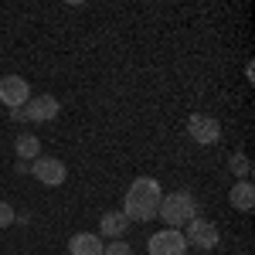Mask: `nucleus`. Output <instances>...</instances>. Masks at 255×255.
<instances>
[{
	"label": "nucleus",
	"instance_id": "nucleus-7",
	"mask_svg": "<svg viewBox=\"0 0 255 255\" xmlns=\"http://www.w3.org/2000/svg\"><path fill=\"white\" fill-rule=\"evenodd\" d=\"M31 99V85L20 75H0V106L7 109H24Z\"/></svg>",
	"mask_w": 255,
	"mask_h": 255
},
{
	"label": "nucleus",
	"instance_id": "nucleus-1",
	"mask_svg": "<svg viewBox=\"0 0 255 255\" xmlns=\"http://www.w3.org/2000/svg\"><path fill=\"white\" fill-rule=\"evenodd\" d=\"M160 184L153 177H136L126 191V201H123V215L129 221H153L160 208Z\"/></svg>",
	"mask_w": 255,
	"mask_h": 255
},
{
	"label": "nucleus",
	"instance_id": "nucleus-12",
	"mask_svg": "<svg viewBox=\"0 0 255 255\" xmlns=\"http://www.w3.org/2000/svg\"><path fill=\"white\" fill-rule=\"evenodd\" d=\"M14 150H17V160L31 163V160H38V157H41V139H38V136H31V133H24V136H17Z\"/></svg>",
	"mask_w": 255,
	"mask_h": 255
},
{
	"label": "nucleus",
	"instance_id": "nucleus-13",
	"mask_svg": "<svg viewBox=\"0 0 255 255\" xmlns=\"http://www.w3.org/2000/svg\"><path fill=\"white\" fill-rule=\"evenodd\" d=\"M228 167H232V174H238L242 180H249V177H252V160L245 157V153H232Z\"/></svg>",
	"mask_w": 255,
	"mask_h": 255
},
{
	"label": "nucleus",
	"instance_id": "nucleus-11",
	"mask_svg": "<svg viewBox=\"0 0 255 255\" xmlns=\"http://www.w3.org/2000/svg\"><path fill=\"white\" fill-rule=\"evenodd\" d=\"M228 201H232V208H235V211H252V208H255V187H252V180H238L235 187H232V194H228Z\"/></svg>",
	"mask_w": 255,
	"mask_h": 255
},
{
	"label": "nucleus",
	"instance_id": "nucleus-2",
	"mask_svg": "<svg viewBox=\"0 0 255 255\" xmlns=\"http://www.w3.org/2000/svg\"><path fill=\"white\" fill-rule=\"evenodd\" d=\"M157 218L167 221V228H187L191 221L197 218V201L187 191H174V194H163L160 197V208H157Z\"/></svg>",
	"mask_w": 255,
	"mask_h": 255
},
{
	"label": "nucleus",
	"instance_id": "nucleus-4",
	"mask_svg": "<svg viewBox=\"0 0 255 255\" xmlns=\"http://www.w3.org/2000/svg\"><path fill=\"white\" fill-rule=\"evenodd\" d=\"M184 238H187V245H194V249H201V252H211V249H218V242H221V232H218L215 221L194 218V221L187 225Z\"/></svg>",
	"mask_w": 255,
	"mask_h": 255
},
{
	"label": "nucleus",
	"instance_id": "nucleus-6",
	"mask_svg": "<svg viewBox=\"0 0 255 255\" xmlns=\"http://www.w3.org/2000/svg\"><path fill=\"white\" fill-rule=\"evenodd\" d=\"M187 133L201 146H215L218 139H221V123L215 116H208V113H194V116L187 119Z\"/></svg>",
	"mask_w": 255,
	"mask_h": 255
},
{
	"label": "nucleus",
	"instance_id": "nucleus-14",
	"mask_svg": "<svg viewBox=\"0 0 255 255\" xmlns=\"http://www.w3.org/2000/svg\"><path fill=\"white\" fill-rule=\"evenodd\" d=\"M14 221H17V211H14L7 201H0V228H10Z\"/></svg>",
	"mask_w": 255,
	"mask_h": 255
},
{
	"label": "nucleus",
	"instance_id": "nucleus-9",
	"mask_svg": "<svg viewBox=\"0 0 255 255\" xmlns=\"http://www.w3.org/2000/svg\"><path fill=\"white\" fill-rule=\"evenodd\" d=\"M126 228H129V218L123 215V211H106V215L99 218V235L102 238H123L126 235Z\"/></svg>",
	"mask_w": 255,
	"mask_h": 255
},
{
	"label": "nucleus",
	"instance_id": "nucleus-5",
	"mask_svg": "<svg viewBox=\"0 0 255 255\" xmlns=\"http://www.w3.org/2000/svg\"><path fill=\"white\" fill-rule=\"evenodd\" d=\"M187 238H184V232H177V228H163V232H157V235L146 242V252L150 255H187Z\"/></svg>",
	"mask_w": 255,
	"mask_h": 255
},
{
	"label": "nucleus",
	"instance_id": "nucleus-16",
	"mask_svg": "<svg viewBox=\"0 0 255 255\" xmlns=\"http://www.w3.org/2000/svg\"><path fill=\"white\" fill-rule=\"evenodd\" d=\"M10 119H14V123H27V116H24V109H10Z\"/></svg>",
	"mask_w": 255,
	"mask_h": 255
},
{
	"label": "nucleus",
	"instance_id": "nucleus-17",
	"mask_svg": "<svg viewBox=\"0 0 255 255\" xmlns=\"http://www.w3.org/2000/svg\"><path fill=\"white\" fill-rule=\"evenodd\" d=\"M14 170H17V174H31V163H24V160H17V163H14Z\"/></svg>",
	"mask_w": 255,
	"mask_h": 255
},
{
	"label": "nucleus",
	"instance_id": "nucleus-3",
	"mask_svg": "<svg viewBox=\"0 0 255 255\" xmlns=\"http://www.w3.org/2000/svg\"><path fill=\"white\" fill-rule=\"evenodd\" d=\"M31 177L41 180V184H48V187H61L68 180V167L58 157H44L41 153L38 160H31Z\"/></svg>",
	"mask_w": 255,
	"mask_h": 255
},
{
	"label": "nucleus",
	"instance_id": "nucleus-10",
	"mask_svg": "<svg viewBox=\"0 0 255 255\" xmlns=\"http://www.w3.org/2000/svg\"><path fill=\"white\" fill-rule=\"evenodd\" d=\"M102 238L92 235V232H79V235H72L68 242V255H102Z\"/></svg>",
	"mask_w": 255,
	"mask_h": 255
},
{
	"label": "nucleus",
	"instance_id": "nucleus-15",
	"mask_svg": "<svg viewBox=\"0 0 255 255\" xmlns=\"http://www.w3.org/2000/svg\"><path fill=\"white\" fill-rule=\"evenodd\" d=\"M102 255H133V249H129L123 238H116L113 245H106V249H102Z\"/></svg>",
	"mask_w": 255,
	"mask_h": 255
},
{
	"label": "nucleus",
	"instance_id": "nucleus-8",
	"mask_svg": "<svg viewBox=\"0 0 255 255\" xmlns=\"http://www.w3.org/2000/svg\"><path fill=\"white\" fill-rule=\"evenodd\" d=\"M58 113H61V106H58V99H55V96H31V99H27V106H24L27 123H51Z\"/></svg>",
	"mask_w": 255,
	"mask_h": 255
}]
</instances>
